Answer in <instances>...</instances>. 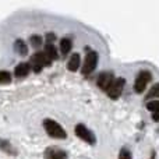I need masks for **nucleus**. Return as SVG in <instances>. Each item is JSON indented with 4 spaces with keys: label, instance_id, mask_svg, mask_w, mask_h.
Segmentation results:
<instances>
[{
    "label": "nucleus",
    "instance_id": "nucleus-19",
    "mask_svg": "<svg viewBox=\"0 0 159 159\" xmlns=\"http://www.w3.org/2000/svg\"><path fill=\"white\" fill-rule=\"evenodd\" d=\"M119 159H133L131 152H130L127 148H121L120 154H119Z\"/></svg>",
    "mask_w": 159,
    "mask_h": 159
},
{
    "label": "nucleus",
    "instance_id": "nucleus-11",
    "mask_svg": "<svg viewBox=\"0 0 159 159\" xmlns=\"http://www.w3.org/2000/svg\"><path fill=\"white\" fill-rule=\"evenodd\" d=\"M14 49H16V52L18 53V55H21V56H27L28 55V46H27V43H25L22 39H17V41L14 42Z\"/></svg>",
    "mask_w": 159,
    "mask_h": 159
},
{
    "label": "nucleus",
    "instance_id": "nucleus-18",
    "mask_svg": "<svg viewBox=\"0 0 159 159\" xmlns=\"http://www.w3.org/2000/svg\"><path fill=\"white\" fill-rule=\"evenodd\" d=\"M30 43L32 45L34 48H39L42 45V36H39V35H31L30 36Z\"/></svg>",
    "mask_w": 159,
    "mask_h": 159
},
{
    "label": "nucleus",
    "instance_id": "nucleus-14",
    "mask_svg": "<svg viewBox=\"0 0 159 159\" xmlns=\"http://www.w3.org/2000/svg\"><path fill=\"white\" fill-rule=\"evenodd\" d=\"M0 149L4 151L6 154H8V155H16L17 154V151L13 148V145H11L7 140H3V138H0Z\"/></svg>",
    "mask_w": 159,
    "mask_h": 159
},
{
    "label": "nucleus",
    "instance_id": "nucleus-4",
    "mask_svg": "<svg viewBox=\"0 0 159 159\" xmlns=\"http://www.w3.org/2000/svg\"><path fill=\"white\" fill-rule=\"evenodd\" d=\"M151 78H152V74L149 71H147V70L138 73L137 78H135V82H134V91L135 92L143 93L144 89L147 88V85H148V82L151 81Z\"/></svg>",
    "mask_w": 159,
    "mask_h": 159
},
{
    "label": "nucleus",
    "instance_id": "nucleus-16",
    "mask_svg": "<svg viewBox=\"0 0 159 159\" xmlns=\"http://www.w3.org/2000/svg\"><path fill=\"white\" fill-rule=\"evenodd\" d=\"M11 82V74L8 71H4V70H0V84H10Z\"/></svg>",
    "mask_w": 159,
    "mask_h": 159
},
{
    "label": "nucleus",
    "instance_id": "nucleus-6",
    "mask_svg": "<svg viewBox=\"0 0 159 159\" xmlns=\"http://www.w3.org/2000/svg\"><path fill=\"white\" fill-rule=\"evenodd\" d=\"M124 84H126V80L124 78H115L113 80V82L110 84V87L107 88V91H106L107 95H109V98L117 99L119 96L121 95V92H123Z\"/></svg>",
    "mask_w": 159,
    "mask_h": 159
},
{
    "label": "nucleus",
    "instance_id": "nucleus-17",
    "mask_svg": "<svg viewBox=\"0 0 159 159\" xmlns=\"http://www.w3.org/2000/svg\"><path fill=\"white\" fill-rule=\"evenodd\" d=\"M159 96V82L158 84H155L154 87L149 89V92L147 93V96H145V99H152V98H158Z\"/></svg>",
    "mask_w": 159,
    "mask_h": 159
},
{
    "label": "nucleus",
    "instance_id": "nucleus-5",
    "mask_svg": "<svg viewBox=\"0 0 159 159\" xmlns=\"http://www.w3.org/2000/svg\"><path fill=\"white\" fill-rule=\"evenodd\" d=\"M96 64H98V53L96 52H88L87 56H85V61H84V66L81 69V73L84 75H88L95 70Z\"/></svg>",
    "mask_w": 159,
    "mask_h": 159
},
{
    "label": "nucleus",
    "instance_id": "nucleus-15",
    "mask_svg": "<svg viewBox=\"0 0 159 159\" xmlns=\"http://www.w3.org/2000/svg\"><path fill=\"white\" fill-rule=\"evenodd\" d=\"M71 48H73V43H71V41H70V39L63 38V39L60 41V52L63 53L64 56L69 55L70 50H71Z\"/></svg>",
    "mask_w": 159,
    "mask_h": 159
},
{
    "label": "nucleus",
    "instance_id": "nucleus-7",
    "mask_svg": "<svg viewBox=\"0 0 159 159\" xmlns=\"http://www.w3.org/2000/svg\"><path fill=\"white\" fill-rule=\"evenodd\" d=\"M113 80H115L113 78V73H110V71L101 73L99 77H98V87L103 91H107V88L110 87V84L113 82Z\"/></svg>",
    "mask_w": 159,
    "mask_h": 159
},
{
    "label": "nucleus",
    "instance_id": "nucleus-3",
    "mask_svg": "<svg viewBox=\"0 0 159 159\" xmlns=\"http://www.w3.org/2000/svg\"><path fill=\"white\" fill-rule=\"evenodd\" d=\"M74 133H75V135H77L78 138H81V140L85 141L87 144L93 145V144L96 143L95 134H93V133L91 131L87 126H84V124H77V126H75V129H74Z\"/></svg>",
    "mask_w": 159,
    "mask_h": 159
},
{
    "label": "nucleus",
    "instance_id": "nucleus-2",
    "mask_svg": "<svg viewBox=\"0 0 159 159\" xmlns=\"http://www.w3.org/2000/svg\"><path fill=\"white\" fill-rule=\"evenodd\" d=\"M52 64V60L45 55L43 52H36L35 55L31 56V60H30V66L32 67V70L35 73H41L42 67L45 66H50Z\"/></svg>",
    "mask_w": 159,
    "mask_h": 159
},
{
    "label": "nucleus",
    "instance_id": "nucleus-1",
    "mask_svg": "<svg viewBox=\"0 0 159 159\" xmlns=\"http://www.w3.org/2000/svg\"><path fill=\"white\" fill-rule=\"evenodd\" d=\"M43 129L48 133V135L56 140H66L67 133L57 121L52 120V119H45L43 120Z\"/></svg>",
    "mask_w": 159,
    "mask_h": 159
},
{
    "label": "nucleus",
    "instance_id": "nucleus-13",
    "mask_svg": "<svg viewBox=\"0 0 159 159\" xmlns=\"http://www.w3.org/2000/svg\"><path fill=\"white\" fill-rule=\"evenodd\" d=\"M78 67H80V55L78 53H74V55H71L70 60L67 61V69L70 71H77Z\"/></svg>",
    "mask_w": 159,
    "mask_h": 159
},
{
    "label": "nucleus",
    "instance_id": "nucleus-9",
    "mask_svg": "<svg viewBox=\"0 0 159 159\" xmlns=\"http://www.w3.org/2000/svg\"><path fill=\"white\" fill-rule=\"evenodd\" d=\"M31 71V66L30 63H20L18 66H16V69H14V75L16 77H27L28 73Z\"/></svg>",
    "mask_w": 159,
    "mask_h": 159
},
{
    "label": "nucleus",
    "instance_id": "nucleus-12",
    "mask_svg": "<svg viewBox=\"0 0 159 159\" xmlns=\"http://www.w3.org/2000/svg\"><path fill=\"white\" fill-rule=\"evenodd\" d=\"M43 53H45V55H46L52 61H53V60H57V59H59L57 50H56V48L53 46V43H46V45H45Z\"/></svg>",
    "mask_w": 159,
    "mask_h": 159
},
{
    "label": "nucleus",
    "instance_id": "nucleus-8",
    "mask_svg": "<svg viewBox=\"0 0 159 159\" xmlns=\"http://www.w3.org/2000/svg\"><path fill=\"white\" fill-rule=\"evenodd\" d=\"M45 159H67V154L57 147H49L45 151Z\"/></svg>",
    "mask_w": 159,
    "mask_h": 159
},
{
    "label": "nucleus",
    "instance_id": "nucleus-20",
    "mask_svg": "<svg viewBox=\"0 0 159 159\" xmlns=\"http://www.w3.org/2000/svg\"><path fill=\"white\" fill-rule=\"evenodd\" d=\"M46 41H48V43H52V42H55L56 41V35H55V34H52V32L46 34Z\"/></svg>",
    "mask_w": 159,
    "mask_h": 159
},
{
    "label": "nucleus",
    "instance_id": "nucleus-10",
    "mask_svg": "<svg viewBox=\"0 0 159 159\" xmlns=\"http://www.w3.org/2000/svg\"><path fill=\"white\" fill-rule=\"evenodd\" d=\"M147 109L152 112V119L154 121H159V101H149L147 102Z\"/></svg>",
    "mask_w": 159,
    "mask_h": 159
}]
</instances>
